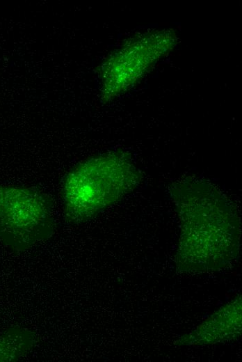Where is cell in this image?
Wrapping results in <instances>:
<instances>
[{
  "label": "cell",
  "mask_w": 242,
  "mask_h": 362,
  "mask_svg": "<svg viewBox=\"0 0 242 362\" xmlns=\"http://www.w3.org/2000/svg\"><path fill=\"white\" fill-rule=\"evenodd\" d=\"M181 219L177 251L182 260H223L238 252L240 221L234 205L206 180L184 178L170 187Z\"/></svg>",
  "instance_id": "cell-1"
},
{
  "label": "cell",
  "mask_w": 242,
  "mask_h": 362,
  "mask_svg": "<svg viewBox=\"0 0 242 362\" xmlns=\"http://www.w3.org/2000/svg\"><path fill=\"white\" fill-rule=\"evenodd\" d=\"M143 175L123 150L99 154L80 162L66 174L61 197L67 222L87 221L134 191Z\"/></svg>",
  "instance_id": "cell-2"
},
{
  "label": "cell",
  "mask_w": 242,
  "mask_h": 362,
  "mask_svg": "<svg viewBox=\"0 0 242 362\" xmlns=\"http://www.w3.org/2000/svg\"><path fill=\"white\" fill-rule=\"evenodd\" d=\"M175 32L156 30L134 36L103 62L99 70L101 98L108 102L133 87L175 45Z\"/></svg>",
  "instance_id": "cell-4"
},
{
  "label": "cell",
  "mask_w": 242,
  "mask_h": 362,
  "mask_svg": "<svg viewBox=\"0 0 242 362\" xmlns=\"http://www.w3.org/2000/svg\"><path fill=\"white\" fill-rule=\"evenodd\" d=\"M38 343L36 333L14 326L0 334V362L17 361L29 353Z\"/></svg>",
  "instance_id": "cell-5"
},
{
  "label": "cell",
  "mask_w": 242,
  "mask_h": 362,
  "mask_svg": "<svg viewBox=\"0 0 242 362\" xmlns=\"http://www.w3.org/2000/svg\"><path fill=\"white\" fill-rule=\"evenodd\" d=\"M56 228L51 197L34 187L0 184V243L23 252L49 239Z\"/></svg>",
  "instance_id": "cell-3"
}]
</instances>
